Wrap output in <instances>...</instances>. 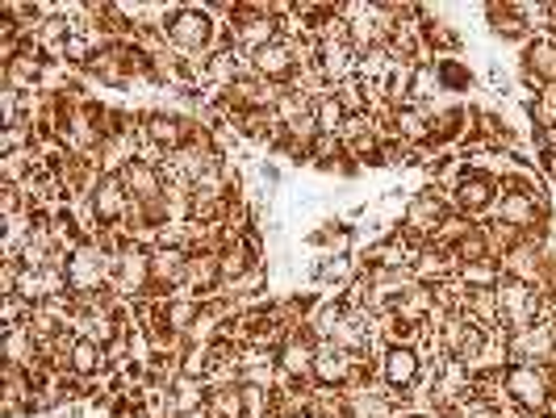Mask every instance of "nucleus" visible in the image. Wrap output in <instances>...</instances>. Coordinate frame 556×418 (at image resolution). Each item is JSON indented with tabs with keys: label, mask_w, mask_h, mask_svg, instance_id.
Segmentation results:
<instances>
[{
	"label": "nucleus",
	"mask_w": 556,
	"mask_h": 418,
	"mask_svg": "<svg viewBox=\"0 0 556 418\" xmlns=\"http://www.w3.org/2000/svg\"><path fill=\"white\" fill-rule=\"evenodd\" d=\"M67 284L76 297H97L113 289V255L101 248V239H84L80 248L67 255Z\"/></svg>",
	"instance_id": "f257e3e1"
},
{
	"label": "nucleus",
	"mask_w": 556,
	"mask_h": 418,
	"mask_svg": "<svg viewBox=\"0 0 556 418\" xmlns=\"http://www.w3.org/2000/svg\"><path fill=\"white\" fill-rule=\"evenodd\" d=\"M452 214V197L440 193L435 185H422L418 193L406 197V210H402V235L415 239L418 248H427L435 239V230L444 226V218Z\"/></svg>",
	"instance_id": "f03ea898"
},
{
	"label": "nucleus",
	"mask_w": 556,
	"mask_h": 418,
	"mask_svg": "<svg viewBox=\"0 0 556 418\" xmlns=\"http://www.w3.org/2000/svg\"><path fill=\"white\" fill-rule=\"evenodd\" d=\"M502 385H506V402L519 406V410H535L544 415L553 406V368H540V364H510L502 372Z\"/></svg>",
	"instance_id": "7ed1b4c3"
},
{
	"label": "nucleus",
	"mask_w": 556,
	"mask_h": 418,
	"mask_svg": "<svg viewBox=\"0 0 556 418\" xmlns=\"http://www.w3.org/2000/svg\"><path fill=\"white\" fill-rule=\"evenodd\" d=\"M113 293L126 297V302L151 297V248L126 243L113 255Z\"/></svg>",
	"instance_id": "20e7f679"
},
{
	"label": "nucleus",
	"mask_w": 556,
	"mask_h": 418,
	"mask_svg": "<svg viewBox=\"0 0 556 418\" xmlns=\"http://www.w3.org/2000/svg\"><path fill=\"white\" fill-rule=\"evenodd\" d=\"M422 368H427V360L418 356L415 343H397V347H386V352L377 356V368H372V372H377V377L386 381V390L397 393V402H402V397L422 381Z\"/></svg>",
	"instance_id": "39448f33"
},
{
	"label": "nucleus",
	"mask_w": 556,
	"mask_h": 418,
	"mask_svg": "<svg viewBox=\"0 0 556 418\" xmlns=\"http://www.w3.org/2000/svg\"><path fill=\"white\" fill-rule=\"evenodd\" d=\"M498 193H502L498 176L477 172L473 167V172L460 180V189L452 193V210L465 214V218H473V223H490V218H494V205H498Z\"/></svg>",
	"instance_id": "423d86ee"
},
{
	"label": "nucleus",
	"mask_w": 556,
	"mask_h": 418,
	"mask_svg": "<svg viewBox=\"0 0 556 418\" xmlns=\"http://www.w3.org/2000/svg\"><path fill=\"white\" fill-rule=\"evenodd\" d=\"M314 360H318V339H314L309 327L306 331H293L277 347L280 377H289V381L302 385V390H314Z\"/></svg>",
	"instance_id": "0eeeda50"
},
{
	"label": "nucleus",
	"mask_w": 556,
	"mask_h": 418,
	"mask_svg": "<svg viewBox=\"0 0 556 418\" xmlns=\"http://www.w3.org/2000/svg\"><path fill=\"white\" fill-rule=\"evenodd\" d=\"M88 205H92V214H97V226H101V230H126L130 210H135V201H130V193H126L122 176H101L97 189L88 193Z\"/></svg>",
	"instance_id": "6e6552de"
},
{
	"label": "nucleus",
	"mask_w": 556,
	"mask_h": 418,
	"mask_svg": "<svg viewBox=\"0 0 556 418\" xmlns=\"http://www.w3.org/2000/svg\"><path fill=\"white\" fill-rule=\"evenodd\" d=\"M510 364H540L553 368L556 364V322H535L523 331H510Z\"/></svg>",
	"instance_id": "1a4fd4ad"
},
{
	"label": "nucleus",
	"mask_w": 556,
	"mask_h": 418,
	"mask_svg": "<svg viewBox=\"0 0 556 418\" xmlns=\"http://www.w3.org/2000/svg\"><path fill=\"white\" fill-rule=\"evenodd\" d=\"M519 76L528 84V97H535L540 88H553L556 84V38L553 34H540L523 47L519 59Z\"/></svg>",
	"instance_id": "9d476101"
},
{
	"label": "nucleus",
	"mask_w": 556,
	"mask_h": 418,
	"mask_svg": "<svg viewBox=\"0 0 556 418\" xmlns=\"http://www.w3.org/2000/svg\"><path fill=\"white\" fill-rule=\"evenodd\" d=\"M502 277L523 280L531 289H544L548 280V255H544V243H531V239H519V248H510L498 259Z\"/></svg>",
	"instance_id": "9b49d317"
},
{
	"label": "nucleus",
	"mask_w": 556,
	"mask_h": 418,
	"mask_svg": "<svg viewBox=\"0 0 556 418\" xmlns=\"http://www.w3.org/2000/svg\"><path fill=\"white\" fill-rule=\"evenodd\" d=\"M122 185H126L130 201L142 205V210L164 205V197H167V180H164V167L160 164H142V160H135V164L122 172Z\"/></svg>",
	"instance_id": "f8f14e48"
},
{
	"label": "nucleus",
	"mask_w": 556,
	"mask_h": 418,
	"mask_svg": "<svg viewBox=\"0 0 556 418\" xmlns=\"http://www.w3.org/2000/svg\"><path fill=\"white\" fill-rule=\"evenodd\" d=\"M390 135L406 151H427L431 147V110L427 105H402L390 113ZM431 155V151H427Z\"/></svg>",
	"instance_id": "ddd939ff"
},
{
	"label": "nucleus",
	"mask_w": 556,
	"mask_h": 418,
	"mask_svg": "<svg viewBox=\"0 0 556 418\" xmlns=\"http://www.w3.org/2000/svg\"><path fill=\"white\" fill-rule=\"evenodd\" d=\"M4 364L9 368H26V372H38V368H47L42 364V343L34 339L26 322L22 327H4Z\"/></svg>",
	"instance_id": "4468645a"
},
{
	"label": "nucleus",
	"mask_w": 556,
	"mask_h": 418,
	"mask_svg": "<svg viewBox=\"0 0 556 418\" xmlns=\"http://www.w3.org/2000/svg\"><path fill=\"white\" fill-rule=\"evenodd\" d=\"M29 397H34V372L4 364V372H0V415L22 418L29 406Z\"/></svg>",
	"instance_id": "2eb2a0df"
},
{
	"label": "nucleus",
	"mask_w": 556,
	"mask_h": 418,
	"mask_svg": "<svg viewBox=\"0 0 556 418\" xmlns=\"http://www.w3.org/2000/svg\"><path fill=\"white\" fill-rule=\"evenodd\" d=\"M481 13H485V26H490L494 38L519 42V47L531 42V29H528V22H523V13H519V4H485Z\"/></svg>",
	"instance_id": "dca6fc26"
},
{
	"label": "nucleus",
	"mask_w": 556,
	"mask_h": 418,
	"mask_svg": "<svg viewBox=\"0 0 556 418\" xmlns=\"http://www.w3.org/2000/svg\"><path fill=\"white\" fill-rule=\"evenodd\" d=\"M523 113H528L531 130H553L556 126V84L540 88L535 97H523Z\"/></svg>",
	"instance_id": "f3484780"
},
{
	"label": "nucleus",
	"mask_w": 556,
	"mask_h": 418,
	"mask_svg": "<svg viewBox=\"0 0 556 418\" xmlns=\"http://www.w3.org/2000/svg\"><path fill=\"white\" fill-rule=\"evenodd\" d=\"M167 397H172L176 415H189V410H201V406L210 402V385L197 381V377H180V381L167 390Z\"/></svg>",
	"instance_id": "a211bd4d"
},
{
	"label": "nucleus",
	"mask_w": 556,
	"mask_h": 418,
	"mask_svg": "<svg viewBox=\"0 0 556 418\" xmlns=\"http://www.w3.org/2000/svg\"><path fill=\"white\" fill-rule=\"evenodd\" d=\"M465 314L473 318L477 327H485V331H494V327H502L498 293H494V289H481V293H469V306H465Z\"/></svg>",
	"instance_id": "6ab92c4d"
},
{
	"label": "nucleus",
	"mask_w": 556,
	"mask_h": 418,
	"mask_svg": "<svg viewBox=\"0 0 556 418\" xmlns=\"http://www.w3.org/2000/svg\"><path fill=\"white\" fill-rule=\"evenodd\" d=\"M460 284L469 289V293H481V289H498L502 284V264L498 259H481V264H465L460 273Z\"/></svg>",
	"instance_id": "aec40b11"
},
{
	"label": "nucleus",
	"mask_w": 556,
	"mask_h": 418,
	"mask_svg": "<svg viewBox=\"0 0 556 418\" xmlns=\"http://www.w3.org/2000/svg\"><path fill=\"white\" fill-rule=\"evenodd\" d=\"M314 117H318V135H339L348 122V110L339 105L334 92H323V97H314Z\"/></svg>",
	"instance_id": "412c9836"
},
{
	"label": "nucleus",
	"mask_w": 556,
	"mask_h": 418,
	"mask_svg": "<svg viewBox=\"0 0 556 418\" xmlns=\"http://www.w3.org/2000/svg\"><path fill=\"white\" fill-rule=\"evenodd\" d=\"M452 259H456V268H465V264H481V259H490V243H485V230H481V223L452 248Z\"/></svg>",
	"instance_id": "4be33fe9"
},
{
	"label": "nucleus",
	"mask_w": 556,
	"mask_h": 418,
	"mask_svg": "<svg viewBox=\"0 0 556 418\" xmlns=\"http://www.w3.org/2000/svg\"><path fill=\"white\" fill-rule=\"evenodd\" d=\"M210 418H243V390L230 385V390H214L205 402Z\"/></svg>",
	"instance_id": "5701e85b"
},
{
	"label": "nucleus",
	"mask_w": 556,
	"mask_h": 418,
	"mask_svg": "<svg viewBox=\"0 0 556 418\" xmlns=\"http://www.w3.org/2000/svg\"><path fill=\"white\" fill-rule=\"evenodd\" d=\"M473 226H477L473 218H465V214H456V210H452V214L444 218V226L435 230V239H431V243H435V248H444V251H452L460 239H465V235H469V230H473Z\"/></svg>",
	"instance_id": "b1692460"
},
{
	"label": "nucleus",
	"mask_w": 556,
	"mask_h": 418,
	"mask_svg": "<svg viewBox=\"0 0 556 418\" xmlns=\"http://www.w3.org/2000/svg\"><path fill=\"white\" fill-rule=\"evenodd\" d=\"M243 390V418H268L277 410V393L260 385H239Z\"/></svg>",
	"instance_id": "393cba45"
},
{
	"label": "nucleus",
	"mask_w": 556,
	"mask_h": 418,
	"mask_svg": "<svg viewBox=\"0 0 556 418\" xmlns=\"http://www.w3.org/2000/svg\"><path fill=\"white\" fill-rule=\"evenodd\" d=\"M435 63H440V80H444L447 92H460V88H469V84H473V72H469V63H460L456 55L435 59Z\"/></svg>",
	"instance_id": "a878e982"
},
{
	"label": "nucleus",
	"mask_w": 556,
	"mask_h": 418,
	"mask_svg": "<svg viewBox=\"0 0 556 418\" xmlns=\"http://www.w3.org/2000/svg\"><path fill=\"white\" fill-rule=\"evenodd\" d=\"M17 280H22V264L0 259V297H17Z\"/></svg>",
	"instance_id": "bb28decb"
},
{
	"label": "nucleus",
	"mask_w": 556,
	"mask_h": 418,
	"mask_svg": "<svg viewBox=\"0 0 556 418\" xmlns=\"http://www.w3.org/2000/svg\"><path fill=\"white\" fill-rule=\"evenodd\" d=\"M447 415L452 418H502V410L498 406H485V402H460V406H456V410H447Z\"/></svg>",
	"instance_id": "cd10ccee"
},
{
	"label": "nucleus",
	"mask_w": 556,
	"mask_h": 418,
	"mask_svg": "<svg viewBox=\"0 0 556 418\" xmlns=\"http://www.w3.org/2000/svg\"><path fill=\"white\" fill-rule=\"evenodd\" d=\"M531 142H535L540 160H556V126L553 130H531Z\"/></svg>",
	"instance_id": "c85d7f7f"
},
{
	"label": "nucleus",
	"mask_w": 556,
	"mask_h": 418,
	"mask_svg": "<svg viewBox=\"0 0 556 418\" xmlns=\"http://www.w3.org/2000/svg\"><path fill=\"white\" fill-rule=\"evenodd\" d=\"M260 180H264V185H280V167L273 164V160H264V164H260Z\"/></svg>",
	"instance_id": "c756f323"
},
{
	"label": "nucleus",
	"mask_w": 556,
	"mask_h": 418,
	"mask_svg": "<svg viewBox=\"0 0 556 418\" xmlns=\"http://www.w3.org/2000/svg\"><path fill=\"white\" fill-rule=\"evenodd\" d=\"M180 418H210V410L201 406V410H189V415H180Z\"/></svg>",
	"instance_id": "7c9ffc66"
},
{
	"label": "nucleus",
	"mask_w": 556,
	"mask_h": 418,
	"mask_svg": "<svg viewBox=\"0 0 556 418\" xmlns=\"http://www.w3.org/2000/svg\"><path fill=\"white\" fill-rule=\"evenodd\" d=\"M418 418H452L447 410H427V415H418Z\"/></svg>",
	"instance_id": "2f4dec72"
},
{
	"label": "nucleus",
	"mask_w": 556,
	"mask_h": 418,
	"mask_svg": "<svg viewBox=\"0 0 556 418\" xmlns=\"http://www.w3.org/2000/svg\"><path fill=\"white\" fill-rule=\"evenodd\" d=\"M289 418H318L314 410H302V415H289Z\"/></svg>",
	"instance_id": "473e14b6"
},
{
	"label": "nucleus",
	"mask_w": 556,
	"mask_h": 418,
	"mask_svg": "<svg viewBox=\"0 0 556 418\" xmlns=\"http://www.w3.org/2000/svg\"><path fill=\"white\" fill-rule=\"evenodd\" d=\"M126 418H147V410H130Z\"/></svg>",
	"instance_id": "72a5a7b5"
},
{
	"label": "nucleus",
	"mask_w": 556,
	"mask_h": 418,
	"mask_svg": "<svg viewBox=\"0 0 556 418\" xmlns=\"http://www.w3.org/2000/svg\"><path fill=\"white\" fill-rule=\"evenodd\" d=\"M397 418H410V415H397Z\"/></svg>",
	"instance_id": "f704fd0d"
}]
</instances>
